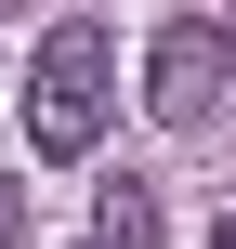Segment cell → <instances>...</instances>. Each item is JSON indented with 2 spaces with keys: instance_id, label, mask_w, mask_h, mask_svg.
<instances>
[{
  "instance_id": "4",
  "label": "cell",
  "mask_w": 236,
  "mask_h": 249,
  "mask_svg": "<svg viewBox=\"0 0 236 249\" xmlns=\"http://www.w3.org/2000/svg\"><path fill=\"white\" fill-rule=\"evenodd\" d=\"M13 223H26V184H0V236H13Z\"/></svg>"
},
{
  "instance_id": "2",
  "label": "cell",
  "mask_w": 236,
  "mask_h": 249,
  "mask_svg": "<svg viewBox=\"0 0 236 249\" xmlns=\"http://www.w3.org/2000/svg\"><path fill=\"white\" fill-rule=\"evenodd\" d=\"M223 79H236V39L210 13H171V26L145 39V118H158V131H210Z\"/></svg>"
},
{
  "instance_id": "1",
  "label": "cell",
  "mask_w": 236,
  "mask_h": 249,
  "mask_svg": "<svg viewBox=\"0 0 236 249\" xmlns=\"http://www.w3.org/2000/svg\"><path fill=\"white\" fill-rule=\"evenodd\" d=\"M105 105H118V53L92 13H66L39 53H26V144L39 158H92L105 144Z\"/></svg>"
},
{
  "instance_id": "3",
  "label": "cell",
  "mask_w": 236,
  "mask_h": 249,
  "mask_svg": "<svg viewBox=\"0 0 236 249\" xmlns=\"http://www.w3.org/2000/svg\"><path fill=\"white\" fill-rule=\"evenodd\" d=\"M92 249H158V184H131V171H118V184L92 197Z\"/></svg>"
},
{
  "instance_id": "5",
  "label": "cell",
  "mask_w": 236,
  "mask_h": 249,
  "mask_svg": "<svg viewBox=\"0 0 236 249\" xmlns=\"http://www.w3.org/2000/svg\"><path fill=\"white\" fill-rule=\"evenodd\" d=\"M210 249H236V223H223V236H210Z\"/></svg>"
}]
</instances>
